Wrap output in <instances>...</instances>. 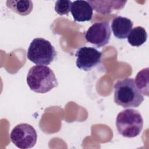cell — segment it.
Returning a JSON list of instances; mask_svg holds the SVG:
<instances>
[{
  "label": "cell",
  "instance_id": "obj_1",
  "mask_svg": "<svg viewBox=\"0 0 149 149\" xmlns=\"http://www.w3.org/2000/svg\"><path fill=\"white\" fill-rule=\"evenodd\" d=\"M144 96L133 78L117 81L114 85V102L123 108H137L144 101Z\"/></svg>",
  "mask_w": 149,
  "mask_h": 149
},
{
  "label": "cell",
  "instance_id": "obj_2",
  "mask_svg": "<svg viewBox=\"0 0 149 149\" xmlns=\"http://www.w3.org/2000/svg\"><path fill=\"white\" fill-rule=\"evenodd\" d=\"M26 80L29 88L37 93H46L58 84L53 70L45 65L31 67L27 73Z\"/></svg>",
  "mask_w": 149,
  "mask_h": 149
},
{
  "label": "cell",
  "instance_id": "obj_3",
  "mask_svg": "<svg viewBox=\"0 0 149 149\" xmlns=\"http://www.w3.org/2000/svg\"><path fill=\"white\" fill-rule=\"evenodd\" d=\"M143 119L141 113L133 109H126L120 112L116 119V127L120 134L125 137L133 138L141 133Z\"/></svg>",
  "mask_w": 149,
  "mask_h": 149
},
{
  "label": "cell",
  "instance_id": "obj_4",
  "mask_svg": "<svg viewBox=\"0 0 149 149\" xmlns=\"http://www.w3.org/2000/svg\"><path fill=\"white\" fill-rule=\"evenodd\" d=\"M57 52L51 43L43 38H36L30 44L27 57L38 65H48L54 61Z\"/></svg>",
  "mask_w": 149,
  "mask_h": 149
},
{
  "label": "cell",
  "instance_id": "obj_5",
  "mask_svg": "<svg viewBox=\"0 0 149 149\" xmlns=\"http://www.w3.org/2000/svg\"><path fill=\"white\" fill-rule=\"evenodd\" d=\"M10 138L17 147L27 149L35 146L37 134L35 129L31 125L24 123L16 125L12 129Z\"/></svg>",
  "mask_w": 149,
  "mask_h": 149
},
{
  "label": "cell",
  "instance_id": "obj_6",
  "mask_svg": "<svg viewBox=\"0 0 149 149\" xmlns=\"http://www.w3.org/2000/svg\"><path fill=\"white\" fill-rule=\"evenodd\" d=\"M111 34V28L108 22H96L87 30L85 38L88 42L100 48L109 42Z\"/></svg>",
  "mask_w": 149,
  "mask_h": 149
},
{
  "label": "cell",
  "instance_id": "obj_7",
  "mask_svg": "<svg viewBox=\"0 0 149 149\" xmlns=\"http://www.w3.org/2000/svg\"><path fill=\"white\" fill-rule=\"evenodd\" d=\"M75 56L77 67L84 71H89L101 63L102 53L95 48L83 47L77 49Z\"/></svg>",
  "mask_w": 149,
  "mask_h": 149
},
{
  "label": "cell",
  "instance_id": "obj_8",
  "mask_svg": "<svg viewBox=\"0 0 149 149\" xmlns=\"http://www.w3.org/2000/svg\"><path fill=\"white\" fill-rule=\"evenodd\" d=\"M93 8L87 1L77 0L72 2L70 12L76 22L90 21L93 16Z\"/></svg>",
  "mask_w": 149,
  "mask_h": 149
},
{
  "label": "cell",
  "instance_id": "obj_9",
  "mask_svg": "<svg viewBox=\"0 0 149 149\" xmlns=\"http://www.w3.org/2000/svg\"><path fill=\"white\" fill-rule=\"evenodd\" d=\"M133 26L132 21L129 18L117 16L112 22L111 29L115 37L119 39H125L127 37Z\"/></svg>",
  "mask_w": 149,
  "mask_h": 149
},
{
  "label": "cell",
  "instance_id": "obj_10",
  "mask_svg": "<svg viewBox=\"0 0 149 149\" xmlns=\"http://www.w3.org/2000/svg\"><path fill=\"white\" fill-rule=\"evenodd\" d=\"M93 10L102 13H110L113 10H120L125 6L126 1H88Z\"/></svg>",
  "mask_w": 149,
  "mask_h": 149
},
{
  "label": "cell",
  "instance_id": "obj_11",
  "mask_svg": "<svg viewBox=\"0 0 149 149\" xmlns=\"http://www.w3.org/2000/svg\"><path fill=\"white\" fill-rule=\"evenodd\" d=\"M6 4L9 9L21 16L29 15L33 8V2L30 0H8Z\"/></svg>",
  "mask_w": 149,
  "mask_h": 149
},
{
  "label": "cell",
  "instance_id": "obj_12",
  "mask_svg": "<svg viewBox=\"0 0 149 149\" xmlns=\"http://www.w3.org/2000/svg\"><path fill=\"white\" fill-rule=\"evenodd\" d=\"M127 38L129 43L131 45L140 47L146 41L147 34L144 27L136 26L131 30Z\"/></svg>",
  "mask_w": 149,
  "mask_h": 149
},
{
  "label": "cell",
  "instance_id": "obj_13",
  "mask_svg": "<svg viewBox=\"0 0 149 149\" xmlns=\"http://www.w3.org/2000/svg\"><path fill=\"white\" fill-rule=\"evenodd\" d=\"M134 81L141 94L148 96V68L143 69L139 72Z\"/></svg>",
  "mask_w": 149,
  "mask_h": 149
},
{
  "label": "cell",
  "instance_id": "obj_14",
  "mask_svg": "<svg viewBox=\"0 0 149 149\" xmlns=\"http://www.w3.org/2000/svg\"><path fill=\"white\" fill-rule=\"evenodd\" d=\"M72 2L68 0H58L55 5V10L59 15H68L71 9Z\"/></svg>",
  "mask_w": 149,
  "mask_h": 149
}]
</instances>
